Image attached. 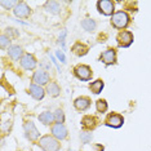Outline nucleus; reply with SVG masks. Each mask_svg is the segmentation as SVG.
Returning a JSON list of instances; mask_svg holds the SVG:
<instances>
[{
	"instance_id": "f257e3e1",
	"label": "nucleus",
	"mask_w": 151,
	"mask_h": 151,
	"mask_svg": "<svg viewBox=\"0 0 151 151\" xmlns=\"http://www.w3.org/2000/svg\"><path fill=\"white\" fill-rule=\"evenodd\" d=\"M39 145L44 151H58L61 149L60 142L57 141V138H54L52 136H44L37 141Z\"/></svg>"
},
{
	"instance_id": "f03ea898",
	"label": "nucleus",
	"mask_w": 151,
	"mask_h": 151,
	"mask_svg": "<svg viewBox=\"0 0 151 151\" xmlns=\"http://www.w3.org/2000/svg\"><path fill=\"white\" fill-rule=\"evenodd\" d=\"M111 23L116 29H125L129 23V16L123 11L116 12L115 14H112V17H111Z\"/></svg>"
},
{
	"instance_id": "7ed1b4c3",
	"label": "nucleus",
	"mask_w": 151,
	"mask_h": 151,
	"mask_svg": "<svg viewBox=\"0 0 151 151\" xmlns=\"http://www.w3.org/2000/svg\"><path fill=\"white\" fill-rule=\"evenodd\" d=\"M23 129H25V136L29 138L30 141H35L37 137H39V130L36 129L35 124L32 122H27L25 125H23Z\"/></svg>"
},
{
	"instance_id": "20e7f679",
	"label": "nucleus",
	"mask_w": 151,
	"mask_h": 151,
	"mask_svg": "<svg viewBox=\"0 0 151 151\" xmlns=\"http://www.w3.org/2000/svg\"><path fill=\"white\" fill-rule=\"evenodd\" d=\"M98 11L105 16H111L114 12V3L110 1V0H99L97 3Z\"/></svg>"
},
{
	"instance_id": "39448f33",
	"label": "nucleus",
	"mask_w": 151,
	"mask_h": 151,
	"mask_svg": "<svg viewBox=\"0 0 151 151\" xmlns=\"http://www.w3.org/2000/svg\"><path fill=\"white\" fill-rule=\"evenodd\" d=\"M30 13H31V11H30L29 5L25 1H18L14 6V14L19 18H27L30 16Z\"/></svg>"
},
{
	"instance_id": "423d86ee",
	"label": "nucleus",
	"mask_w": 151,
	"mask_h": 151,
	"mask_svg": "<svg viewBox=\"0 0 151 151\" xmlns=\"http://www.w3.org/2000/svg\"><path fill=\"white\" fill-rule=\"evenodd\" d=\"M75 75L80 80H89L92 78V70H91V67L85 66V65H79L75 68Z\"/></svg>"
},
{
	"instance_id": "0eeeda50",
	"label": "nucleus",
	"mask_w": 151,
	"mask_h": 151,
	"mask_svg": "<svg viewBox=\"0 0 151 151\" xmlns=\"http://www.w3.org/2000/svg\"><path fill=\"white\" fill-rule=\"evenodd\" d=\"M52 136L57 139H65L67 137V128L65 127V124H58L56 123L52 127Z\"/></svg>"
},
{
	"instance_id": "6e6552de",
	"label": "nucleus",
	"mask_w": 151,
	"mask_h": 151,
	"mask_svg": "<svg viewBox=\"0 0 151 151\" xmlns=\"http://www.w3.org/2000/svg\"><path fill=\"white\" fill-rule=\"evenodd\" d=\"M32 81H34V84H37V85H40V87L45 85V84H48V81H49V74L44 70L36 71L32 76Z\"/></svg>"
},
{
	"instance_id": "1a4fd4ad",
	"label": "nucleus",
	"mask_w": 151,
	"mask_h": 151,
	"mask_svg": "<svg viewBox=\"0 0 151 151\" xmlns=\"http://www.w3.org/2000/svg\"><path fill=\"white\" fill-rule=\"evenodd\" d=\"M118 43L120 47H129L133 43V35L129 31H122L118 35Z\"/></svg>"
},
{
	"instance_id": "9d476101",
	"label": "nucleus",
	"mask_w": 151,
	"mask_h": 151,
	"mask_svg": "<svg viewBox=\"0 0 151 151\" xmlns=\"http://www.w3.org/2000/svg\"><path fill=\"white\" fill-rule=\"evenodd\" d=\"M36 60L32 54H25L22 58H21V66L26 70H32V68L36 67Z\"/></svg>"
},
{
	"instance_id": "9b49d317",
	"label": "nucleus",
	"mask_w": 151,
	"mask_h": 151,
	"mask_svg": "<svg viewBox=\"0 0 151 151\" xmlns=\"http://www.w3.org/2000/svg\"><path fill=\"white\" fill-rule=\"evenodd\" d=\"M123 123H124V119L119 114H111L106 120V124L109 127H112V128H120L123 125Z\"/></svg>"
},
{
	"instance_id": "f8f14e48",
	"label": "nucleus",
	"mask_w": 151,
	"mask_h": 151,
	"mask_svg": "<svg viewBox=\"0 0 151 151\" xmlns=\"http://www.w3.org/2000/svg\"><path fill=\"white\" fill-rule=\"evenodd\" d=\"M29 93L35 99H43L44 94H45V91L37 84H31L29 88Z\"/></svg>"
},
{
	"instance_id": "ddd939ff",
	"label": "nucleus",
	"mask_w": 151,
	"mask_h": 151,
	"mask_svg": "<svg viewBox=\"0 0 151 151\" xmlns=\"http://www.w3.org/2000/svg\"><path fill=\"white\" fill-rule=\"evenodd\" d=\"M115 60H116V53H115L114 49H107V50H105V52L101 54V61L104 63H106V65L114 63Z\"/></svg>"
},
{
	"instance_id": "4468645a",
	"label": "nucleus",
	"mask_w": 151,
	"mask_h": 151,
	"mask_svg": "<svg viewBox=\"0 0 151 151\" xmlns=\"http://www.w3.org/2000/svg\"><path fill=\"white\" fill-rule=\"evenodd\" d=\"M74 106L76 107V110H79V111H84V110H87L89 106H91V99L87 98V97H79V98L75 99Z\"/></svg>"
},
{
	"instance_id": "2eb2a0df",
	"label": "nucleus",
	"mask_w": 151,
	"mask_h": 151,
	"mask_svg": "<svg viewBox=\"0 0 151 151\" xmlns=\"http://www.w3.org/2000/svg\"><path fill=\"white\" fill-rule=\"evenodd\" d=\"M45 11L50 14H58L61 12V5L57 1H47L45 3Z\"/></svg>"
},
{
	"instance_id": "dca6fc26",
	"label": "nucleus",
	"mask_w": 151,
	"mask_h": 151,
	"mask_svg": "<svg viewBox=\"0 0 151 151\" xmlns=\"http://www.w3.org/2000/svg\"><path fill=\"white\" fill-rule=\"evenodd\" d=\"M22 48L19 47V45H12L11 48H9V50H8V54H9V57L12 58V60H19V57L22 56Z\"/></svg>"
},
{
	"instance_id": "f3484780",
	"label": "nucleus",
	"mask_w": 151,
	"mask_h": 151,
	"mask_svg": "<svg viewBox=\"0 0 151 151\" xmlns=\"http://www.w3.org/2000/svg\"><path fill=\"white\" fill-rule=\"evenodd\" d=\"M39 120L44 125H49V124H52V122L54 120V115L50 111H44L39 115Z\"/></svg>"
},
{
	"instance_id": "a211bd4d",
	"label": "nucleus",
	"mask_w": 151,
	"mask_h": 151,
	"mask_svg": "<svg viewBox=\"0 0 151 151\" xmlns=\"http://www.w3.org/2000/svg\"><path fill=\"white\" fill-rule=\"evenodd\" d=\"M60 92H61V88L58 87V84L57 83H50V84H48V88H47V93L49 94V96H52V97H57L58 94H60Z\"/></svg>"
},
{
	"instance_id": "6ab92c4d",
	"label": "nucleus",
	"mask_w": 151,
	"mask_h": 151,
	"mask_svg": "<svg viewBox=\"0 0 151 151\" xmlns=\"http://www.w3.org/2000/svg\"><path fill=\"white\" fill-rule=\"evenodd\" d=\"M102 88H104V81L102 80H96V81H93V83H91L89 84V89H91L92 92H93L94 94H98L99 92L102 91Z\"/></svg>"
},
{
	"instance_id": "aec40b11",
	"label": "nucleus",
	"mask_w": 151,
	"mask_h": 151,
	"mask_svg": "<svg viewBox=\"0 0 151 151\" xmlns=\"http://www.w3.org/2000/svg\"><path fill=\"white\" fill-rule=\"evenodd\" d=\"M73 52L76 54V56H84L85 53L88 52V48L81 43H76L75 45L73 47Z\"/></svg>"
},
{
	"instance_id": "412c9836",
	"label": "nucleus",
	"mask_w": 151,
	"mask_h": 151,
	"mask_svg": "<svg viewBox=\"0 0 151 151\" xmlns=\"http://www.w3.org/2000/svg\"><path fill=\"white\" fill-rule=\"evenodd\" d=\"M96 22L93 21V19H91V18H85L83 22H81V27H83L84 30H87V31H94V29H96Z\"/></svg>"
},
{
	"instance_id": "4be33fe9",
	"label": "nucleus",
	"mask_w": 151,
	"mask_h": 151,
	"mask_svg": "<svg viewBox=\"0 0 151 151\" xmlns=\"http://www.w3.org/2000/svg\"><path fill=\"white\" fill-rule=\"evenodd\" d=\"M96 118H93V116H85V118H83V125L85 127V128H94L96 127Z\"/></svg>"
},
{
	"instance_id": "5701e85b",
	"label": "nucleus",
	"mask_w": 151,
	"mask_h": 151,
	"mask_svg": "<svg viewBox=\"0 0 151 151\" xmlns=\"http://www.w3.org/2000/svg\"><path fill=\"white\" fill-rule=\"evenodd\" d=\"M54 122L58 123V124H63L65 122V114L61 109H57L56 112H54Z\"/></svg>"
},
{
	"instance_id": "b1692460",
	"label": "nucleus",
	"mask_w": 151,
	"mask_h": 151,
	"mask_svg": "<svg viewBox=\"0 0 151 151\" xmlns=\"http://www.w3.org/2000/svg\"><path fill=\"white\" fill-rule=\"evenodd\" d=\"M96 107H97V111L98 112H105L107 110V102L105 99H98L96 102Z\"/></svg>"
},
{
	"instance_id": "393cba45",
	"label": "nucleus",
	"mask_w": 151,
	"mask_h": 151,
	"mask_svg": "<svg viewBox=\"0 0 151 151\" xmlns=\"http://www.w3.org/2000/svg\"><path fill=\"white\" fill-rule=\"evenodd\" d=\"M92 133H89V132H83L80 134V139H81V142L83 143H89L92 141Z\"/></svg>"
},
{
	"instance_id": "a878e982",
	"label": "nucleus",
	"mask_w": 151,
	"mask_h": 151,
	"mask_svg": "<svg viewBox=\"0 0 151 151\" xmlns=\"http://www.w3.org/2000/svg\"><path fill=\"white\" fill-rule=\"evenodd\" d=\"M9 43H11V39L3 34V35L0 36V45H1V48H5L6 45H9Z\"/></svg>"
},
{
	"instance_id": "bb28decb",
	"label": "nucleus",
	"mask_w": 151,
	"mask_h": 151,
	"mask_svg": "<svg viewBox=\"0 0 151 151\" xmlns=\"http://www.w3.org/2000/svg\"><path fill=\"white\" fill-rule=\"evenodd\" d=\"M17 3H18V1H5V0H1V1H0V4L4 6V8L9 9V8H12V6H16Z\"/></svg>"
},
{
	"instance_id": "cd10ccee",
	"label": "nucleus",
	"mask_w": 151,
	"mask_h": 151,
	"mask_svg": "<svg viewBox=\"0 0 151 151\" xmlns=\"http://www.w3.org/2000/svg\"><path fill=\"white\" fill-rule=\"evenodd\" d=\"M57 56H58V57H60V60H61V61H62V62H65V56H63V54H62V53H61V52H58V53H57Z\"/></svg>"
}]
</instances>
